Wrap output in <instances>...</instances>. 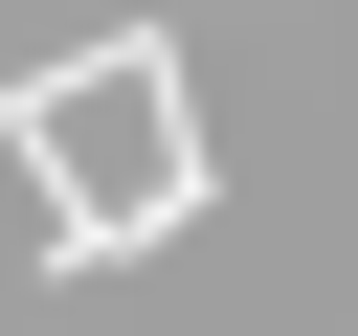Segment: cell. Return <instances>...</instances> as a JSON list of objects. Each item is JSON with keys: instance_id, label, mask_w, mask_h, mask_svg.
Segmentation results:
<instances>
[{"instance_id": "1", "label": "cell", "mask_w": 358, "mask_h": 336, "mask_svg": "<svg viewBox=\"0 0 358 336\" xmlns=\"http://www.w3.org/2000/svg\"><path fill=\"white\" fill-rule=\"evenodd\" d=\"M0 157L45 179V269H67V291L134 269V246H179V224L224 202V157H201V112H179V22H90L67 67H22V90H0Z\"/></svg>"}]
</instances>
